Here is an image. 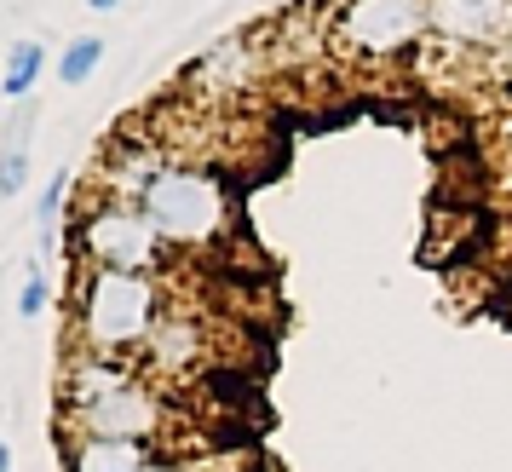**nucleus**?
I'll return each mask as SVG.
<instances>
[{"label":"nucleus","mask_w":512,"mask_h":472,"mask_svg":"<svg viewBox=\"0 0 512 472\" xmlns=\"http://www.w3.org/2000/svg\"><path fill=\"white\" fill-rule=\"evenodd\" d=\"M58 421H64V432H81V438L156 444L173 415H167L156 375H144V363L70 352L64 375H58Z\"/></svg>","instance_id":"nucleus-1"},{"label":"nucleus","mask_w":512,"mask_h":472,"mask_svg":"<svg viewBox=\"0 0 512 472\" xmlns=\"http://www.w3.org/2000/svg\"><path fill=\"white\" fill-rule=\"evenodd\" d=\"M162 311H167V277L87 265L70 294V346L93 357L139 363Z\"/></svg>","instance_id":"nucleus-2"},{"label":"nucleus","mask_w":512,"mask_h":472,"mask_svg":"<svg viewBox=\"0 0 512 472\" xmlns=\"http://www.w3.org/2000/svg\"><path fill=\"white\" fill-rule=\"evenodd\" d=\"M139 208L150 213V225L162 231V242L179 254H219L236 236V196L231 185L202 162H173L167 156L150 185H144Z\"/></svg>","instance_id":"nucleus-3"},{"label":"nucleus","mask_w":512,"mask_h":472,"mask_svg":"<svg viewBox=\"0 0 512 472\" xmlns=\"http://www.w3.org/2000/svg\"><path fill=\"white\" fill-rule=\"evenodd\" d=\"M432 35V0H334L328 52L346 64H397Z\"/></svg>","instance_id":"nucleus-4"},{"label":"nucleus","mask_w":512,"mask_h":472,"mask_svg":"<svg viewBox=\"0 0 512 472\" xmlns=\"http://www.w3.org/2000/svg\"><path fill=\"white\" fill-rule=\"evenodd\" d=\"M75 236H81V260L104 265V271H150V277H167V265H173V248L162 242V231L127 196H104L98 190L93 202H87V213H75Z\"/></svg>","instance_id":"nucleus-5"},{"label":"nucleus","mask_w":512,"mask_h":472,"mask_svg":"<svg viewBox=\"0 0 512 472\" xmlns=\"http://www.w3.org/2000/svg\"><path fill=\"white\" fill-rule=\"evenodd\" d=\"M213 352V329L196 317V311L185 306H173L167 300V311L156 317V329H150V340H144V375H156V380H185L196 375L202 363H208Z\"/></svg>","instance_id":"nucleus-6"},{"label":"nucleus","mask_w":512,"mask_h":472,"mask_svg":"<svg viewBox=\"0 0 512 472\" xmlns=\"http://www.w3.org/2000/svg\"><path fill=\"white\" fill-rule=\"evenodd\" d=\"M432 35L455 52L512 47V0H432Z\"/></svg>","instance_id":"nucleus-7"},{"label":"nucleus","mask_w":512,"mask_h":472,"mask_svg":"<svg viewBox=\"0 0 512 472\" xmlns=\"http://www.w3.org/2000/svg\"><path fill=\"white\" fill-rule=\"evenodd\" d=\"M150 467H156V444L64 432V472H150Z\"/></svg>","instance_id":"nucleus-8"},{"label":"nucleus","mask_w":512,"mask_h":472,"mask_svg":"<svg viewBox=\"0 0 512 472\" xmlns=\"http://www.w3.org/2000/svg\"><path fill=\"white\" fill-rule=\"evenodd\" d=\"M254 75H259V52L248 47L242 35H231V41L208 47L190 64V87H202L208 98H231V93H242V87H254Z\"/></svg>","instance_id":"nucleus-9"},{"label":"nucleus","mask_w":512,"mask_h":472,"mask_svg":"<svg viewBox=\"0 0 512 472\" xmlns=\"http://www.w3.org/2000/svg\"><path fill=\"white\" fill-rule=\"evenodd\" d=\"M47 70V47L41 41H18V47L6 52V70H0V93L12 98V104H24L35 93V81Z\"/></svg>","instance_id":"nucleus-10"},{"label":"nucleus","mask_w":512,"mask_h":472,"mask_svg":"<svg viewBox=\"0 0 512 472\" xmlns=\"http://www.w3.org/2000/svg\"><path fill=\"white\" fill-rule=\"evenodd\" d=\"M70 167H58L47 185H41V202H35V225H41V248L47 254H58L64 248V236H58V225H64V208H70Z\"/></svg>","instance_id":"nucleus-11"},{"label":"nucleus","mask_w":512,"mask_h":472,"mask_svg":"<svg viewBox=\"0 0 512 472\" xmlns=\"http://www.w3.org/2000/svg\"><path fill=\"white\" fill-rule=\"evenodd\" d=\"M29 110H18V121L6 127V150H0V196H18L29 185Z\"/></svg>","instance_id":"nucleus-12"},{"label":"nucleus","mask_w":512,"mask_h":472,"mask_svg":"<svg viewBox=\"0 0 512 472\" xmlns=\"http://www.w3.org/2000/svg\"><path fill=\"white\" fill-rule=\"evenodd\" d=\"M98 64H104V41L98 35H75L70 47L58 52V81L64 87H81V81H93Z\"/></svg>","instance_id":"nucleus-13"},{"label":"nucleus","mask_w":512,"mask_h":472,"mask_svg":"<svg viewBox=\"0 0 512 472\" xmlns=\"http://www.w3.org/2000/svg\"><path fill=\"white\" fill-rule=\"evenodd\" d=\"M47 306H52V277L41 271V265H29V271H24V288H18V317H24V323H35Z\"/></svg>","instance_id":"nucleus-14"},{"label":"nucleus","mask_w":512,"mask_h":472,"mask_svg":"<svg viewBox=\"0 0 512 472\" xmlns=\"http://www.w3.org/2000/svg\"><path fill=\"white\" fill-rule=\"evenodd\" d=\"M150 472H196V467H185V461H162V455H156V467Z\"/></svg>","instance_id":"nucleus-15"},{"label":"nucleus","mask_w":512,"mask_h":472,"mask_svg":"<svg viewBox=\"0 0 512 472\" xmlns=\"http://www.w3.org/2000/svg\"><path fill=\"white\" fill-rule=\"evenodd\" d=\"M87 6H93V12H116L121 0H87Z\"/></svg>","instance_id":"nucleus-16"},{"label":"nucleus","mask_w":512,"mask_h":472,"mask_svg":"<svg viewBox=\"0 0 512 472\" xmlns=\"http://www.w3.org/2000/svg\"><path fill=\"white\" fill-rule=\"evenodd\" d=\"M0 472H12V449H6V438H0Z\"/></svg>","instance_id":"nucleus-17"}]
</instances>
